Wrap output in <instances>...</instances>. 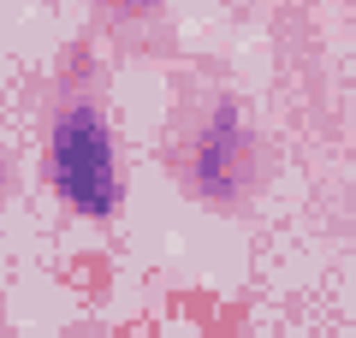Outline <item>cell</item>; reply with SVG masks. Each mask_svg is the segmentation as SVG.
Segmentation results:
<instances>
[{"label":"cell","instance_id":"obj_1","mask_svg":"<svg viewBox=\"0 0 356 338\" xmlns=\"http://www.w3.org/2000/svg\"><path fill=\"white\" fill-rule=\"evenodd\" d=\"M48 172L54 190L72 202L83 220H107L125 202V178H119V149H113V125L95 107H65L54 119L48 137Z\"/></svg>","mask_w":356,"mask_h":338},{"label":"cell","instance_id":"obj_2","mask_svg":"<svg viewBox=\"0 0 356 338\" xmlns=\"http://www.w3.org/2000/svg\"><path fill=\"white\" fill-rule=\"evenodd\" d=\"M243 149H250V131H243L238 107H214L208 131L196 137V161H191V190L208 202H232L243 184Z\"/></svg>","mask_w":356,"mask_h":338}]
</instances>
